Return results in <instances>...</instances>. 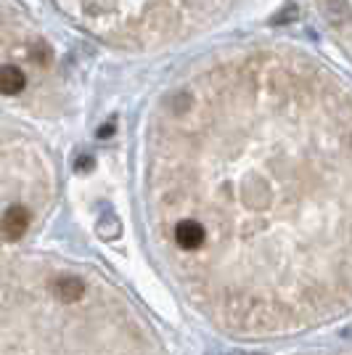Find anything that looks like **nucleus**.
Returning <instances> with one entry per match:
<instances>
[{"instance_id":"1","label":"nucleus","mask_w":352,"mask_h":355,"mask_svg":"<svg viewBox=\"0 0 352 355\" xmlns=\"http://www.w3.org/2000/svg\"><path fill=\"white\" fill-rule=\"evenodd\" d=\"M148 215L175 284L222 334L279 340L347 315V88L294 53L196 74L154 119Z\"/></svg>"},{"instance_id":"2","label":"nucleus","mask_w":352,"mask_h":355,"mask_svg":"<svg viewBox=\"0 0 352 355\" xmlns=\"http://www.w3.org/2000/svg\"><path fill=\"white\" fill-rule=\"evenodd\" d=\"M51 199L37 151L0 135V355H167L117 284L37 241Z\"/></svg>"},{"instance_id":"3","label":"nucleus","mask_w":352,"mask_h":355,"mask_svg":"<svg viewBox=\"0 0 352 355\" xmlns=\"http://www.w3.org/2000/svg\"><path fill=\"white\" fill-rule=\"evenodd\" d=\"M90 32L146 45L167 35L188 32L222 0H56Z\"/></svg>"},{"instance_id":"4","label":"nucleus","mask_w":352,"mask_h":355,"mask_svg":"<svg viewBox=\"0 0 352 355\" xmlns=\"http://www.w3.org/2000/svg\"><path fill=\"white\" fill-rule=\"evenodd\" d=\"M27 88V74L14 64L0 67V96H16Z\"/></svg>"},{"instance_id":"5","label":"nucleus","mask_w":352,"mask_h":355,"mask_svg":"<svg viewBox=\"0 0 352 355\" xmlns=\"http://www.w3.org/2000/svg\"><path fill=\"white\" fill-rule=\"evenodd\" d=\"M318 355H347V353H318Z\"/></svg>"}]
</instances>
